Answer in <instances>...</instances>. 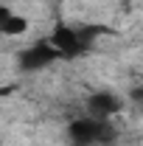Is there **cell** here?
<instances>
[{
    "instance_id": "obj_1",
    "label": "cell",
    "mask_w": 143,
    "mask_h": 146,
    "mask_svg": "<svg viewBox=\"0 0 143 146\" xmlns=\"http://www.w3.org/2000/svg\"><path fill=\"white\" fill-rule=\"evenodd\" d=\"M68 143L70 146H98L109 141V132H112V121L104 118H93V115H79L68 121Z\"/></svg>"
},
{
    "instance_id": "obj_2",
    "label": "cell",
    "mask_w": 143,
    "mask_h": 146,
    "mask_svg": "<svg viewBox=\"0 0 143 146\" xmlns=\"http://www.w3.org/2000/svg\"><path fill=\"white\" fill-rule=\"evenodd\" d=\"M59 59H62V54L51 45V39H36L17 54V65L20 73H42L45 68L56 65Z\"/></svg>"
},
{
    "instance_id": "obj_3",
    "label": "cell",
    "mask_w": 143,
    "mask_h": 146,
    "mask_svg": "<svg viewBox=\"0 0 143 146\" xmlns=\"http://www.w3.org/2000/svg\"><path fill=\"white\" fill-rule=\"evenodd\" d=\"M48 39H51V45L56 51L62 54V59H76V56L84 54V34L79 28H73V25H65V23L56 25Z\"/></svg>"
},
{
    "instance_id": "obj_4",
    "label": "cell",
    "mask_w": 143,
    "mask_h": 146,
    "mask_svg": "<svg viewBox=\"0 0 143 146\" xmlns=\"http://www.w3.org/2000/svg\"><path fill=\"white\" fill-rule=\"evenodd\" d=\"M118 112H121V98H118L112 90L90 93V98H87V115L112 121V115H118Z\"/></svg>"
},
{
    "instance_id": "obj_5",
    "label": "cell",
    "mask_w": 143,
    "mask_h": 146,
    "mask_svg": "<svg viewBox=\"0 0 143 146\" xmlns=\"http://www.w3.org/2000/svg\"><path fill=\"white\" fill-rule=\"evenodd\" d=\"M28 31H31V17L3 6V11H0V34L6 39H23Z\"/></svg>"
}]
</instances>
